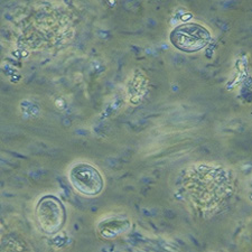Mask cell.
<instances>
[{
  "mask_svg": "<svg viewBox=\"0 0 252 252\" xmlns=\"http://www.w3.org/2000/svg\"><path fill=\"white\" fill-rule=\"evenodd\" d=\"M209 31L198 24H184L170 32V42L178 50L193 53L204 48L209 44Z\"/></svg>",
  "mask_w": 252,
  "mask_h": 252,
  "instance_id": "cell-1",
  "label": "cell"
},
{
  "mask_svg": "<svg viewBox=\"0 0 252 252\" xmlns=\"http://www.w3.org/2000/svg\"><path fill=\"white\" fill-rule=\"evenodd\" d=\"M36 219L44 233L55 234L65 223V207L59 198L45 196L36 207Z\"/></svg>",
  "mask_w": 252,
  "mask_h": 252,
  "instance_id": "cell-2",
  "label": "cell"
},
{
  "mask_svg": "<svg viewBox=\"0 0 252 252\" xmlns=\"http://www.w3.org/2000/svg\"><path fill=\"white\" fill-rule=\"evenodd\" d=\"M70 181L78 192L88 196H94L103 189V178L92 165L79 162L70 172Z\"/></svg>",
  "mask_w": 252,
  "mask_h": 252,
  "instance_id": "cell-3",
  "label": "cell"
}]
</instances>
